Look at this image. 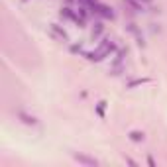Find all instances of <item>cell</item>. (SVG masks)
<instances>
[{
	"mask_svg": "<svg viewBox=\"0 0 167 167\" xmlns=\"http://www.w3.org/2000/svg\"><path fill=\"white\" fill-rule=\"evenodd\" d=\"M130 138H132L134 142H142V140H144V134H140V132H132V134H130Z\"/></svg>",
	"mask_w": 167,
	"mask_h": 167,
	"instance_id": "cell-1",
	"label": "cell"
}]
</instances>
